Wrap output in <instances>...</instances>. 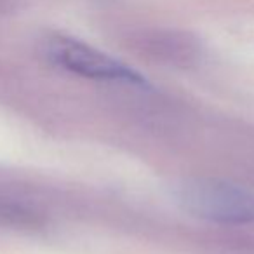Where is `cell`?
I'll list each match as a JSON object with an SVG mask.
<instances>
[{"label": "cell", "instance_id": "obj_1", "mask_svg": "<svg viewBox=\"0 0 254 254\" xmlns=\"http://www.w3.org/2000/svg\"><path fill=\"white\" fill-rule=\"evenodd\" d=\"M178 204L195 218L218 225L254 221V197L244 188L214 178H187L176 188Z\"/></svg>", "mask_w": 254, "mask_h": 254}, {"label": "cell", "instance_id": "obj_2", "mask_svg": "<svg viewBox=\"0 0 254 254\" xmlns=\"http://www.w3.org/2000/svg\"><path fill=\"white\" fill-rule=\"evenodd\" d=\"M42 51L46 58L56 66L94 80L127 82L134 85H146V80L112 56L94 49L92 46L66 35H51L44 40Z\"/></svg>", "mask_w": 254, "mask_h": 254}, {"label": "cell", "instance_id": "obj_3", "mask_svg": "<svg viewBox=\"0 0 254 254\" xmlns=\"http://www.w3.org/2000/svg\"><path fill=\"white\" fill-rule=\"evenodd\" d=\"M129 44L141 56L174 68H191L204 56L202 42L185 30H141L129 37Z\"/></svg>", "mask_w": 254, "mask_h": 254}, {"label": "cell", "instance_id": "obj_4", "mask_svg": "<svg viewBox=\"0 0 254 254\" xmlns=\"http://www.w3.org/2000/svg\"><path fill=\"white\" fill-rule=\"evenodd\" d=\"M11 4H12V0H0V9L11 7Z\"/></svg>", "mask_w": 254, "mask_h": 254}]
</instances>
